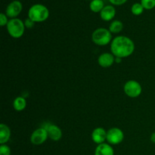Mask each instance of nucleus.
<instances>
[{
    "label": "nucleus",
    "mask_w": 155,
    "mask_h": 155,
    "mask_svg": "<svg viewBox=\"0 0 155 155\" xmlns=\"http://www.w3.org/2000/svg\"><path fill=\"white\" fill-rule=\"evenodd\" d=\"M134 51V42L128 36H117L110 42V52L116 58H127L132 55Z\"/></svg>",
    "instance_id": "obj_1"
},
{
    "label": "nucleus",
    "mask_w": 155,
    "mask_h": 155,
    "mask_svg": "<svg viewBox=\"0 0 155 155\" xmlns=\"http://www.w3.org/2000/svg\"><path fill=\"white\" fill-rule=\"evenodd\" d=\"M27 15L35 23L44 22L49 17V10L44 5L35 4L29 8Z\"/></svg>",
    "instance_id": "obj_2"
},
{
    "label": "nucleus",
    "mask_w": 155,
    "mask_h": 155,
    "mask_svg": "<svg viewBox=\"0 0 155 155\" xmlns=\"http://www.w3.org/2000/svg\"><path fill=\"white\" fill-rule=\"evenodd\" d=\"M92 40L93 43L98 46H104L110 44L112 41V33L109 29L99 27L93 31L92 34Z\"/></svg>",
    "instance_id": "obj_3"
},
{
    "label": "nucleus",
    "mask_w": 155,
    "mask_h": 155,
    "mask_svg": "<svg viewBox=\"0 0 155 155\" xmlns=\"http://www.w3.org/2000/svg\"><path fill=\"white\" fill-rule=\"evenodd\" d=\"M6 27L8 34L14 39H19L22 37L26 28L24 21L18 18L9 20Z\"/></svg>",
    "instance_id": "obj_4"
},
{
    "label": "nucleus",
    "mask_w": 155,
    "mask_h": 155,
    "mask_svg": "<svg viewBox=\"0 0 155 155\" xmlns=\"http://www.w3.org/2000/svg\"><path fill=\"white\" fill-rule=\"evenodd\" d=\"M124 91L126 95L132 98L140 96L142 92V87L140 83L136 80H129L124 84Z\"/></svg>",
    "instance_id": "obj_5"
},
{
    "label": "nucleus",
    "mask_w": 155,
    "mask_h": 155,
    "mask_svg": "<svg viewBox=\"0 0 155 155\" xmlns=\"http://www.w3.org/2000/svg\"><path fill=\"white\" fill-rule=\"evenodd\" d=\"M124 139V132L118 127H112L107 131V142L110 145H119Z\"/></svg>",
    "instance_id": "obj_6"
},
{
    "label": "nucleus",
    "mask_w": 155,
    "mask_h": 155,
    "mask_svg": "<svg viewBox=\"0 0 155 155\" xmlns=\"http://www.w3.org/2000/svg\"><path fill=\"white\" fill-rule=\"evenodd\" d=\"M48 138V132L45 127H39L32 133L30 142L34 145H41L46 142Z\"/></svg>",
    "instance_id": "obj_7"
},
{
    "label": "nucleus",
    "mask_w": 155,
    "mask_h": 155,
    "mask_svg": "<svg viewBox=\"0 0 155 155\" xmlns=\"http://www.w3.org/2000/svg\"><path fill=\"white\" fill-rule=\"evenodd\" d=\"M22 3L18 0H14L8 5L5 9V15L11 19L17 18V17L22 12Z\"/></svg>",
    "instance_id": "obj_8"
},
{
    "label": "nucleus",
    "mask_w": 155,
    "mask_h": 155,
    "mask_svg": "<svg viewBox=\"0 0 155 155\" xmlns=\"http://www.w3.org/2000/svg\"><path fill=\"white\" fill-rule=\"evenodd\" d=\"M115 57L111 52H104L99 55L98 63L100 67L103 68H108L111 67L115 62Z\"/></svg>",
    "instance_id": "obj_9"
},
{
    "label": "nucleus",
    "mask_w": 155,
    "mask_h": 155,
    "mask_svg": "<svg viewBox=\"0 0 155 155\" xmlns=\"http://www.w3.org/2000/svg\"><path fill=\"white\" fill-rule=\"evenodd\" d=\"M91 138L93 142L97 145L104 143V142L107 141V131L102 127H97L92 131Z\"/></svg>",
    "instance_id": "obj_10"
},
{
    "label": "nucleus",
    "mask_w": 155,
    "mask_h": 155,
    "mask_svg": "<svg viewBox=\"0 0 155 155\" xmlns=\"http://www.w3.org/2000/svg\"><path fill=\"white\" fill-rule=\"evenodd\" d=\"M48 132V138L54 142H58L62 138V130L59 127L54 124H48L44 127Z\"/></svg>",
    "instance_id": "obj_11"
},
{
    "label": "nucleus",
    "mask_w": 155,
    "mask_h": 155,
    "mask_svg": "<svg viewBox=\"0 0 155 155\" xmlns=\"http://www.w3.org/2000/svg\"><path fill=\"white\" fill-rule=\"evenodd\" d=\"M116 15V9L113 5H105L100 12L101 20L104 21H110L114 18Z\"/></svg>",
    "instance_id": "obj_12"
},
{
    "label": "nucleus",
    "mask_w": 155,
    "mask_h": 155,
    "mask_svg": "<svg viewBox=\"0 0 155 155\" xmlns=\"http://www.w3.org/2000/svg\"><path fill=\"white\" fill-rule=\"evenodd\" d=\"M94 155H114V150L110 144L104 142L97 145Z\"/></svg>",
    "instance_id": "obj_13"
},
{
    "label": "nucleus",
    "mask_w": 155,
    "mask_h": 155,
    "mask_svg": "<svg viewBox=\"0 0 155 155\" xmlns=\"http://www.w3.org/2000/svg\"><path fill=\"white\" fill-rule=\"evenodd\" d=\"M11 130L6 124H0V144L5 145L9 141L11 138Z\"/></svg>",
    "instance_id": "obj_14"
},
{
    "label": "nucleus",
    "mask_w": 155,
    "mask_h": 155,
    "mask_svg": "<svg viewBox=\"0 0 155 155\" xmlns=\"http://www.w3.org/2000/svg\"><path fill=\"white\" fill-rule=\"evenodd\" d=\"M27 107V101L22 96H18L13 101V107L16 111H22Z\"/></svg>",
    "instance_id": "obj_15"
},
{
    "label": "nucleus",
    "mask_w": 155,
    "mask_h": 155,
    "mask_svg": "<svg viewBox=\"0 0 155 155\" xmlns=\"http://www.w3.org/2000/svg\"><path fill=\"white\" fill-rule=\"evenodd\" d=\"M104 6L105 5L102 0H92L89 4V8L94 13H100Z\"/></svg>",
    "instance_id": "obj_16"
},
{
    "label": "nucleus",
    "mask_w": 155,
    "mask_h": 155,
    "mask_svg": "<svg viewBox=\"0 0 155 155\" xmlns=\"http://www.w3.org/2000/svg\"><path fill=\"white\" fill-rule=\"evenodd\" d=\"M124 29V24L119 20H114L109 26V30L111 33H119Z\"/></svg>",
    "instance_id": "obj_17"
},
{
    "label": "nucleus",
    "mask_w": 155,
    "mask_h": 155,
    "mask_svg": "<svg viewBox=\"0 0 155 155\" xmlns=\"http://www.w3.org/2000/svg\"><path fill=\"white\" fill-rule=\"evenodd\" d=\"M144 7L142 6V5L141 4V2H136L132 5L131 7V12L133 15H136V16H139L141 15L144 12Z\"/></svg>",
    "instance_id": "obj_18"
},
{
    "label": "nucleus",
    "mask_w": 155,
    "mask_h": 155,
    "mask_svg": "<svg viewBox=\"0 0 155 155\" xmlns=\"http://www.w3.org/2000/svg\"><path fill=\"white\" fill-rule=\"evenodd\" d=\"M141 4L145 10H151L155 8V0H141Z\"/></svg>",
    "instance_id": "obj_19"
},
{
    "label": "nucleus",
    "mask_w": 155,
    "mask_h": 155,
    "mask_svg": "<svg viewBox=\"0 0 155 155\" xmlns=\"http://www.w3.org/2000/svg\"><path fill=\"white\" fill-rule=\"evenodd\" d=\"M12 151L11 148L7 145H0V155H11Z\"/></svg>",
    "instance_id": "obj_20"
},
{
    "label": "nucleus",
    "mask_w": 155,
    "mask_h": 155,
    "mask_svg": "<svg viewBox=\"0 0 155 155\" xmlns=\"http://www.w3.org/2000/svg\"><path fill=\"white\" fill-rule=\"evenodd\" d=\"M8 18V17L5 15V13L0 14V26H1V27L7 26L8 23L9 21Z\"/></svg>",
    "instance_id": "obj_21"
},
{
    "label": "nucleus",
    "mask_w": 155,
    "mask_h": 155,
    "mask_svg": "<svg viewBox=\"0 0 155 155\" xmlns=\"http://www.w3.org/2000/svg\"><path fill=\"white\" fill-rule=\"evenodd\" d=\"M24 22V25H25V27L27 29H32L35 26V24H36L34 21H32V20L30 19L29 18H27Z\"/></svg>",
    "instance_id": "obj_22"
},
{
    "label": "nucleus",
    "mask_w": 155,
    "mask_h": 155,
    "mask_svg": "<svg viewBox=\"0 0 155 155\" xmlns=\"http://www.w3.org/2000/svg\"><path fill=\"white\" fill-rule=\"evenodd\" d=\"M110 3H111L113 5H122L125 4L127 2V0H109Z\"/></svg>",
    "instance_id": "obj_23"
},
{
    "label": "nucleus",
    "mask_w": 155,
    "mask_h": 155,
    "mask_svg": "<svg viewBox=\"0 0 155 155\" xmlns=\"http://www.w3.org/2000/svg\"><path fill=\"white\" fill-rule=\"evenodd\" d=\"M150 140H151V142L155 144V132L151 135V137H150Z\"/></svg>",
    "instance_id": "obj_24"
},
{
    "label": "nucleus",
    "mask_w": 155,
    "mask_h": 155,
    "mask_svg": "<svg viewBox=\"0 0 155 155\" xmlns=\"http://www.w3.org/2000/svg\"><path fill=\"white\" fill-rule=\"evenodd\" d=\"M122 61V58H115V63H120Z\"/></svg>",
    "instance_id": "obj_25"
},
{
    "label": "nucleus",
    "mask_w": 155,
    "mask_h": 155,
    "mask_svg": "<svg viewBox=\"0 0 155 155\" xmlns=\"http://www.w3.org/2000/svg\"><path fill=\"white\" fill-rule=\"evenodd\" d=\"M90 1H92V0H90Z\"/></svg>",
    "instance_id": "obj_26"
}]
</instances>
